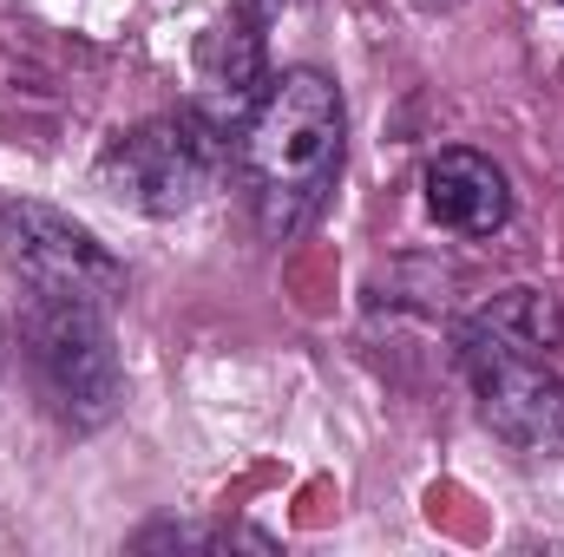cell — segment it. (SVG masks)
Returning a JSON list of instances; mask_svg holds the SVG:
<instances>
[{
  "instance_id": "9c48e42d",
  "label": "cell",
  "mask_w": 564,
  "mask_h": 557,
  "mask_svg": "<svg viewBox=\"0 0 564 557\" xmlns=\"http://www.w3.org/2000/svg\"><path fill=\"white\" fill-rule=\"evenodd\" d=\"M295 7H308V0H243V13L257 20V26H276V20H289Z\"/></svg>"
},
{
  "instance_id": "7a4b0ae2",
  "label": "cell",
  "mask_w": 564,
  "mask_h": 557,
  "mask_svg": "<svg viewBox=\"0 0 564 557\" xmlns=\"http://www.w3.org/2000/svg\"><path fill=\"white\" fill-rule=\"evenodd\" d=\"M453 354H459V374L479 401V419L506 446H519L532 459L564 452V374L539 348H525V341H512L473 315V321H459Z\"/></svg>"
},
{
  "instance_id": "6da1fadb",
  "label": "cell",
  "mask_w": 564,
  "mask_h": 557,
  "mask_svg": "<svg viewBox=\"0 0 564 557\" xmlns=\"http://www.w3.org/2000/svg\"><path fill=\"white\" fill-rule=\"evenodd\" d=\"M341 144H348V106L328 73L289 66L263 86L257 112L243 119V177H250L257 230L270 243L302 237L322 217L341 177Z\"/></svg>"
},
{
  "instance_id": "ba28073f",
  "label": "cell",
  "mask_w": 564,
  "mask_h": 557,
  "mask_svg": "<svg viewBox=\"0 0 564 557\" xmlns=\"http://www.w3.org/2000/svg\"><path fill=\"white\" fill-rule=\"evenodd\" d=\"M479 321H492L499 335H512V341H525V348H539V354L564 341V308L545 288H506V295H492V302L479 308Z\"/></svg>"
},
{
  "instance_id": "8992f818",
  "label": "cell",
  "mask_w": 564,
  "mask_h": 557,
  "mask_svg": "<svg viewBox=\"0 0 564 557\" xmlns=\"http://www.w3.org/2000/svg\"><path fill=\"white\" fill-rule=\"evenodd\" d=\"M421 190L426 217L453 237H499L512 223V177L486 151H466V144L433 151L421 171Z\"/></svg>"
},
{
  "instance_id": "52a82bcc",
  "label": "cell",
  "mask_w": 564,
  "mask_h": 557,
  "mask_svg": "<svg viewBox=\"0 0 564 557\" xmlns=\"http://www.w3.org/2000/svg\"><path fill=\"white\" fill-rule=\"evenodd\" d=\"M197 86H204L197 112L217 132H230V125H243L257 112V99H263L270 79H263V40H257V20L250 13L204 33V46H197Z\"/></svg>"
},
{
  "instance_id": "30bf717a",
  "label": "cell",
  "mask_w": 564,
  "mask_h": 557,
  "mask_svg": "<svg viewBox=\"0 0 564 557\" xmlns=\"http://www.w3.org/2000/svg\"><path fill=\"white\" fill-rule=\"evenodd\" d=\"M414 7H426V13H433V7H446V0H414Z\"/></svg>"
},
{
  "instance_id": "3957f363",
  "label": "cell",
  "mask_w": 564,
  "mask_h": 557,
  "mask_svg": "<svg viewBox=\"0 0 564 557\" xmlns=\"http://www.w3.org/2000/svg\"><path fill=\"white\" fill-rule=\"evenodd\" d=\"M20 341L26 361L53 401V414L66 426H106L126 401V368L112 348V321L106 308L86 302H53V295H26L20 308Z\"/></svg>"
},
{
  "instance_id": "277c9868",
  "label": "cell",
  "mask_w": 564,
  "mask_h": 557,
  "mask_svg": "<svg viewBox=\"0 0 564 557\" xmlns=\"http://www.w3.org/2000/svg\"><path fill=\"white\" fill-rule=\"evenodd\" d=\"M0 263L26 282V295L86 302V308H106V315L126 295L119 256L86 223H73L66 210H53L40 197H7L0 204Z\"/></svg>"
},
{
  "instance_id": "5b68a950",
  "label": "cell",
  "mask_w": 564,
  "mask_h": 557,
  "mask_svg": "<svg viewBox=\"0 0 564 557\" xmlns=\"http://www.w3.org/2000/svg\"><path fill=\"white\" fill-rule=\"evenodd\" d=\"M217 164H224V132L191 106L177 119H151L139 132H126L106 151L99 177L112 197H126L144 217H184L210 190Z\"/></svg>"
}]
</instances>
